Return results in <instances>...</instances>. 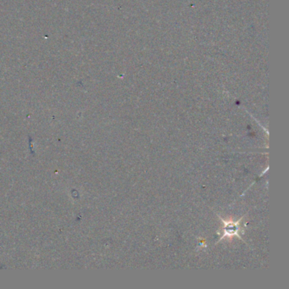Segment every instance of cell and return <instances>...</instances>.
Here are the masks:
<instances>
[{"mask_svg":"<svg viewBox=\"0 0 289 289\" xmlns=\"http://www.w3.org/2000/svg\"><path fill=\"white\" fill-rule=\"evenodd\" d=\"M220 220L224 224V235L220 238V240L225 238H228L231 239L234 236H238V225L240 223L242 218L238 221H232V220H224L220 218Z\"/></svg>","mask_w":289,"mask_h":289,"instance_id":"1","label":"cell"}]
</instances>
